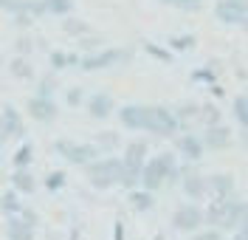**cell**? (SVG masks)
<instances>
[{
  "instance_id": "12",
  "label": "cell",
  "mask_w": 248,
  "mask_h": 240,
  "mask_svg": "<svg viewBox=\"0 0 248 240\" xmlns=\"http://www.w3.org/2000/svg\"><path fill=\"white\" fill-rule=\"evenodd\" d=\"M248 15V0H217L215 17L223 26H240Z\"/></svg>"
},
{
  "instance_id": "22",
  "label": "cell",
  "mask_w": 248,
  "mask_h": 240,
  "mask_svg": "<svg viewBox=\"0 0 248 240\" xmlns=\"http://www.w3.org/2000/svg\"><path fill=\"white\" fill-rule=\"evenodd\" d=\"M127 204H130V209H136V212H153L155 192H147L144 187H136V190L127 192Z\"/></svg>"
},
{
  "instance_id": "49",
  "label": "cell",
  "mask_w": 248,
  "mask_h": 240,
  "mask_svg": "<svg viewBox=\"0 0 248 240\" xmlns=\"http://www.w3.org/2000/svg\"><path fill=\"white\" fill-rule=\"evenodd\" d=\"M153 240H170V238H167V235H164V232H158V235H155Z\"/></svg>"
},
{
  "instance_id": "3",
  "label": "cell",
  "mask_w": 248,
  "mask_h": 240,
  "mask_svg": "<svg viewBox=\"0 0 248 240\" xmlns=\"http://www.w3.org/2000/svg\"><path fill=\"white\" fill-rule=\"evenodd\" d=\"M119 167H122V156H99V159H93L91 164H85L82 167V173L88 178V184H91L93 190L99 192H108L116 187V173H119Z\"/></svg>"
},
{
  "instance_id": "8",
  "label": "cell",
  "mask_w": 248,
  "mask_h": 240,
  "mask_svg": "<svg viewBox=\"0 0 248 240\" xmlns=\"http://www.w3.org/2000/svg\"><path fill=\"white\" fill-rule=\"evenodd\" d=\"M181 167H184V176L178 181V187L186 195V201H203L206 198V176L201 170H195V164H189V161H181Z\"/></svg>"
},
{
  "instance_id": "33",
  "label": "cell",
  "mask_w": 248,
  "mask_h": 240,
  "mask_svg": "<svg viewBox=\"0 0 248 240\" xmlns=\"http://www.w3.org/2000/svg\"><path fill=\"white\" fill-rule=\"evenodd\" d=\"M232 113L240 128H248V94H237L232 102Z\"/></svg>"
},
{
  "instance_id": "40",
  "label": "cell",
  "mask_w": 248,
  "mask_h": 240,
  "mask_svg": "<svg viewBox=\"0 0 248 240\" xmlns=\"http://www.w3.org/2000/svg\"><path fill=\"white\" fill-rule=\"evenodd\" d=\"M189 240H223V232L220 229H212V226H203L198 232H192Z\"/></svg>"
},
{
  "instance_id": "32",
  "label": "cell",
  "mask_w": 248,
  "mask_h": 240,
  "mask_svg": "<svg viewBox=\"0 0 248 240\" xmlns=\"http://www.w3.org/2000/svg\"><path fill=\"white\" fill-rule=\"evenodd\" d=\"M141 48H144V54L147 57H153L155 63H172V51L167 46H161V43H153V40H144L141 43Z\"/></svg>"
},
{
  "instance_id": "19",
  "label": "cell",
  "mask_w": 248,
  "mask_h": 240,
  "mask_svg": "<svg viewBox=\"0 0 248 240\" xmlns=\"http://www.w3.org/2000/svg\"><path fill=\"white\" fill-rule=\"evenodd\" d=\"M34 226H29L20 215H6V240H34Z\"/></svg>"
},
{
  "instance_id": "43",
  "label": "cell",
  "mask_w": 248,
  "mask_h": 240,
  "mask_svg": "<svg viewBox=\"0 0 248 240\" xmlns=\"http://www.w3.org/2000/svg\"><path fill=\"white\" fill-rule=\"evenodd\" d=\"M15 26L20 29V32H26V29L34 26V17H31V15H15Z\"/></svg>"
},
{
  "instance_id": "10",
  "label": "cell",
  "mask_w": 248,
  "mask_h": 240,
  "mask_svg": "<svg viewBox=\"0 0 248 240\" xmlns=\"http://www.w3.org/2000/svg\"><path fill=\"white\" fill-rule=\"evenodd\" d=\"M26 111L34 122H40V125H51V122H57V116H60V105H57V99L54 96H31L29 102H26Z\"/></svg>"
},
{
  "instance_id": "23",
  "label": "cell",
  "mask_w": 248,
  "mask_h": 240,
  "mask_svg": "<svg viewBox=\"0 0 248 240\" xmlns=\"http://www.w3.org/2000/svg\"><path fill=\"white\" fill-rule=\"evenodd\" d=\"M217 122H223V113L217 108V102H198V130L217 125Z\"/></svg>"
},
{
  "instance_id": "34",
  "label": "cell",
  "mask_w": 248,
  "mask_h": 240,
  "mask_svg": "<svg viewBox=\"0 0 248 240\" xmlns=\"http://www.w3.org/2000/svg\"><path fill=\"white\" fill-rule=\"evenodd\" d=\"M43 6H46V17H65L74 12V0H43Z\"/></svg>"
},
{
  "instance_id": "9",
  "label": "cell",
  "mask_w": 248,
  "mask_h": 240,
  "mask_svg": "<svg viewBox=\"0 0 248 240\" xmlns=\"http://www.w3.org/2000/svg\"><path fill=\"white\" fill-rule=\"evenodd\" d=\"M0 139H6V142H23L26 139V122H23L20 111H15L12 105L0 108Z\"/></svg>"
},
{
  "instance_id": "39",
  "label": "cell",
  "mask_w": 248,
  "mask_h": 240,
  "mask_svg": "<svg viewBox=\"0 0 248 240\" xmlns=\"http://www.w3.org/2000/svg\"><path fill=\"white\" fill-rule=\"evenodd\" d=\"M65 181H68V176H65L62 170H54V173H48V176H46V190L57 192V190L65 187Z\"/></svg>"
},
{
  "instance_id": "47",
  "label": "cell",
  "mask_w": 248,
  "mask_h": 240,
  "mask_svg": "<svg viewBox=\"0 0 248 240\" xmlns=\"http://www.w3.org/2000/svg\"><path fill=\"white\" fill-rule=\"evenodd\" d=\"M232 240H248L246 235H240V232H232Z\"/></svg>"
},
{
  "instance_id": "42",
  "label": "cell",
  "mask_w": 248,
  "mask_h": 240,
  "mask_svg": "<svg viewBox=\"0 0 248 240\" xmlns=\"http://www.w3.org/2000/svg\"><path fill=\"white\" fill-rule=\"evenodd\" d=\"M20 218H23V221H26L29 226H34V229H37V224H40V215H37L34 209H29V207L20 209Z\"/></svg>"
},
{
  "instance_id": "31",
  "label": "cell",
  "mask_w": 248,
  "mask_h": 240,
  "mask_svg": "<svg viewBox=\"0 0 248 240\" xmlns=\"http://www.w3.org/2000/svg\"><path fill=\"white\" fill-rule=\"evenodd\" d=\"M62 32L68 34V37H85V34H91V26H88L82 17L65 15V20H62Z\"/></svg>"
},
{
  "instance_id": "50",
  "label": "cell",
  "mask_w": 248,
  "mask_h": 240,
  "mask_svg": "<svg viewBox=\"0 0 248 240\" xmlns=\"http://www.w3.org/2000/svg\"><path fill=\"white\" fill-rule=\"evenodd\" d=\"M240 26H243V29H246V32H248V15H246V20H243V23H240Z\"/></svg>"
},
{
  "instance_id": "44",
  "label": "cell",
  "mask_w": 248,
  "mask_h": 240,
  "mask_svg": "<svg viewBox=\"0 0 248 240\" xmlns=\"http://www.w3.org/2000/svg\"><path fill=\"white\" fill-rule=\"evenodd\" d=\"M209 91H212V96H217V99H223V88L217 85V82H212V85H206Z\"/></svg>"
},
{
  "instance_id": "29",
  "label": "cell",
  "mask_w": 248,
  "mask_h": 240,
  "mask_svg": "<svg viewBox=\"0 0 248 240\" xmlns=\"http://www.w3.org/2000/svg\"><path fill=\"white\" fill-rule=\"evenodd\" d=\"M198 46V37L195 34H172L170 40H167V48H170L172 54H186V51H195Z\"/></svg>"
},
{
  "instance_id": "20",
  "label": "cell",
  "mask_w": 248,
  "mask_h": 240,
  "mask_svg": "<svg viewBox=\"0 0 248 240\" xmlns=\"http://www.w3.org/2000/svg\"><path fill=\"white\" fill-rule=\"evenodd\" d=\"M172 113H175V122L181 130L198 128V102H181L172 108Z\"/></svg>"
},
{
  "instance_id": "13",
  "label": "cell",
  "mask_w": 248,
  "mask_h": 240,
  "mask_svg": "<svg viewBox=\"0 0 248 240\" xmlns=\"http://www.w3.org/2000/svg\"><path fill=\"white\" fill-rule=\"evenodd\" d=\"M85 111H88L91 119L105 122V119H110V116L116 113V99H113L108 91H96V94H91L85 99Z\"/></svg>"
},
{
  "instance_id": "7",
  "label": "cell",
  "mask_w": 248,
  "mask_h": 240,
  "mask_svg": "<svg viewBox=\"0 0 248 240\" xmlns=\"http://www.w3.org/2000/svg\"><path fill=\"white\" fill-rule=\"evenodd\" d=\"M175 153L181 161H189V164H198V161L206 156V147L201 142V133H192V130H178L175 136Z\"/></svg>"
},
{
  "instance_id": "11",
  "label": "cell",
  "mask_w": 248,
  "mask_h": 240,
  "mask_svg": "<svg viewBox=\"0 0 248 240\" xmlns=\"http://www.w3.org/2000/svg\"><path fill=\"white\" fill-rule=\"evenodd\" d=\"M201 142L206 150H229L234 144V130L226 122H217L201 130Z\"/></svg>"
},
{
  "instance_id": "14",
  "label": "cell",
  "mask_w": 248,
  "mask_h": 240,
  "mask_svg": "<svg viewBox=\"0 0 248 240\" xmlns=\"http://www.w3.org/2000/svg\"><path fill=\"white\" fill-rule=\"evenodd\" d=\"M237 190V181L232 173H212L206 176V198H229Z\"/></svg>"
},
{
  "instance_id": "41",
  "label": "cell",
  "mask_w": 248,
  "mask_h": 240,
  "mask_svg": "<svg viewBox=\"0 0 248 240\" xmlns=\"http://www.w3.org/2000/svg\"><path fill=\"white\" fill-rule=\"evenodd\" d=\"M206 0H172V9L178 12H201Z\"/></svg>"
},
{
  "instance_id": "26",
  "label": "cell",
  "mask_w": 248,
  "mask_h": 240,
  "mask_svg": "<svg viewBox=\"0 0 248 240\" xmlns=\"http://www.w3.org/2000/svg\"><path fill=\"white\" fill-rule=\"evenodd\" d=\"M217 77H220V63L217 60L201 65V68H195L189 74V80L195 82V85H212V82H217Z\"/></svg>"
},
{
  "instance_id": "5",
  "label": "cell",
  "mask_w": 248,
  "mask_h": 240,
  "mask_svg": "<svg viewBox=\"0 0 248 240\" xmlns=\"http://www.w3.org/2000/svg\"><path fill=\"white\" fill-rule=\"evenodd\" d=\"M147 133H153L158 139H172L178 133V122H175V113L167 105H147V125H144Z\"/></svg>"
},
{
  "instance_id": "15",
  "label": "cell",
  "mask_w": 248,
  "mask_h": 240,
  "mask_svg": "<svg viewBox=\"0 0 248 240\" xmlns=\"http://www.w3.org/2000/svg\"><path fill=\"white\" fill-rule=\"evenodd\" d=\"M116 116L127 130H144L147 125V105H124L116 108Z\"/></svg>"
},
{
  "instance_id": "21",
  "label": "cell",
  "mask_w": 248,
  "mask_h": 240,
  "mask_svg": "<svg viewBox=\"0 0 248 240\" xmlns=\"http://www.w3.org/2000/svg\"><path fill=\"white\" fill-rule=\"evenodd\" d=\"M93 144L99 147V153L102 156H110V153H116V150H122V136L116 133V130H102V133H93Z\"/></svg>"
},
{
  "instance_id": "35",
  "label": "cell",
  "mask_w": 248,
  "mask_h": 240,
  "mask_svg": "<svg viewBox=\"0 0 248 240\" xmlns=\"http://www.w3.org/2000/svg\"><path fill=\"white\" fill-rule=\"evenodd\" d=\"M57 88H60L57 77H54V74H46V77L37 80V91H34V94L37 96H54V99H57Z\"/></svg>"
},
{
  "instance_id": "17",
  "label": "cell",
  "mask_w": 248,
  "mask_h": 240,
  "mask_svg": "<svg viewBox=\"0 0 248 240\" xmlns=\"http://www.w3.org/2000/svg\"><path fill=\"white\" fill-rule=\"evenodd\" d=\"M147 156H150V144L144 142V139H133V142L124 144V156L122 161L124 164H130V167H144V161H147Z\"/></svg>"
},
{
  "instance_id": "36",
  "label": "cell",
  "mask_w": 248,
  "mask_h": 240,
  "mask_svg": "<svg viewBox=\"0 0 248 240\" xmlns=\"http://www.w3.org/2000/svg\"><path fill=\"white\" fill-rule=\"evenodd\" d=\"M77 43H79V51H82V54H91V51H99V48H105V37L85 34V37H77Z\"/></svg>"
},
{
  "instance_id": "38",
  "label": "cell",
  "mask_w": 248,
  "mask_h": 240,
  "mask_svg": "<svg viewBox=\"0 0 248 240\" xmlns=\"http://www.w3.org/2000/svg\"><path fill=\"white\" fill-rule=\"evenodd\" d=\"M34 46H37V43H34V37L20 34V37L15 40V54H17V57H31V54H34Z\"/></svg>"
},
{
  "instance_id": "51",
  "label": "cell",
  "mask_w": 248,
  "mask_h": 240,
  "mask_svg": "<svg viewBox=\"0 0 248 240\" xmlns=\"http://www.w3.org/2000/svg\"><path fill=\"white\" fill-rule=\"evenodd\" d=\"M158 3H161V6H172V0H158Z\"/></svg>"
},
{
  "instance_id": "16",
  "label": "cell",
  "mask_w": 248,
  "mask_h": 240,
  "mask_svg": "<svg viewBox=\"0 0 248 240\" xmlns=\"http://www.w3.org/2000/svg\"><path fill=\"white\" fill-rule=\"evenodd\" d=\"M139 187H144L147 192L164 190V173H161V167L155 164V159H147V161H144V167H141V181H139Z\"/></svg>"
},
{
  "instance_id": "37",
  "label": "cell",
  "mask_w": 248,
  "mask_h": 240,
  "mask_svg": "<svg viewBox=\"0 0 248 240\" xmlns=\"http://www.w3.org/2000/svg\"><path fill=\"white\" fill-rule=\"evenodd\" d=\"M85 99H88V94H85L82 85H71V88L65 91V102H68V108H82Z\"/></svg>"
},
{
  "instance_id": "48",
  "label": "cell",
  "mask_w": 248,
  "mask_h": 240,
  "mask_svg": "<svg viewBox=\"0 0 248 240\" xmlns=\"http://www.w3.org/2000/svg\"><path fill=\"white\" fill-rule=\"evenodd\" d=\"M6 144H9L6 139H0V161H3V150H6Z\"/></svg>"
},
{
  "instance_id": "30",
  "label": "cell",
  "mask_w": 248,
  "mask_h": 240,
  "mask_svg": "<svg viewBox=\"0 0 248 240\" xmlns=\"http://www.w3.org/2000/svg\"><path fill=\"white\" fill-rule=\"evenodd\" d=\"M9 74L15 77V80H34V65H31L29 57H12V63H9Z\"/></svg>"
},
{
  "instance_id": "6",
  "label": "cell",
  "mask_w": 248,
  "mask_h": 240,
  "mask_svg": "<svg viewBox=\"0 0 248 240\" xmlns=\"http://www.w3.org/2000/svg\"><path fill=\"white\" fill-rule=\"evenodd\" d=\"M206 221H203V207L198 201H186V204H178L175 212H172V229L181 232V235H192L203 229Z\"/></svg>"
},
{
  "instance_id": "2",
  "label": "cell",
  "mask_w": 248,
  "mask_h": 240,
  "mask_svg": "<svg viewBox=\"0 0 248 240\" xmlns=\"http://www.w3.org/2000/svg\"><path fill=\"white\" fill-rule=\"evenodd\" d=\"M136 60V51L133 48H116V46H105L99 51H91V54H79V68L88 71V74H96V71H108V68H119V65H133Z\"/></svg>"
},
{
  "instance_id": "24",
  "label": "cell",
  "mask_w": 248,
  "mask_h": 240,
  "mask_svg": "<svg viewBox=\"0 0 248 240\" xmlns=\"http://www.w3.org/2000/svg\"><path fill=\"white\" fill-rule=\"evenodd\" d=\"M139 181H141V170L139 167H130V164H124L122 161V167H119V173H116V187H122L124 192H130V190L139 187Z\"/></svg>"
},
{
  "instance_id": "4",
  "label": "cell",
  "mask_w": 248,
  "mask_h": 240,
  "mask_svg": "<svg viewBox=\"0 0 248 240\" xmlns=\"http://www.w3.org/2000/svg\"><path fill=\"white\" fill-rule=\"evenodd\" d=\"M54 153L62 156L71 167H85V164H91L93 159L102 156L99 147L93 142H74V139H68V136H62V139L54 142Z\"/></svg>"
},
{
  "instance_id": "46",
  "label": "cell",
  "mask_w": 248,
  "mask_h": 240,
  "mask_svg": "<svg viewBox=\"0 0 248 240\" xmlns=\"http://www.w3.org/2000/svg\"><path fill=\"white\" fill-rule=\"evenodd\" d=\"M240 144L248 147V128H243V133H240Z\"/></svg>"
},
{
  "instance_id": "25",
  "label": "cell",
  "mask_w": 248,
  "mask_h": 240,
  "mask_svg": "<svg viewBox=\"0 0 248 240\" xmlns=\"http://www.w3.org/2000/svg\"><path fill=\"white\" fill-rule=\"evenodd\" d=\"M34 156H37V147L31 142H23L17 144V150L12 153V170H20V167H31L34 164Z\"/></svg>"
},
{
  "instance_id": "28",
  "label": "cell",
  "mask_w": 248,
  "mask_h": 240,
  "mask_svg": "<svg viewBox=\"0 0 248 240\" xmlns=\"http://www.w3.org/2000/svg\"><path fill=\"white\" fill-rule=\"evenodd\" d=\"M23 207H26V204H23V195L17 190L9 187L6 192H0V212H3V215H20Z\"/></svg>"
},
{
  "instance_id": "1",
  "label": "cell",
  "mask_w": 248,
  "mask_h": 240,
  "mask_svg": "<svg viewBox=\"0 0 248 240\" xmlns=\"http://www.w3.org/2000/svg\"><path fill=\"white\" fill-rule=\"evenodd\" d=\"M248 215V201L229 195V198H212L203 207V221L212 229L220 232H237V226L243 224V218Z\"/></svg>"
},
{
  "instance_id": "52",
  "label": "cell",
  "mask_w": 248,
  "mask_h": 240,
  "mask_svg": "<svg viewBox=\"0 0 248 240\" xmlns=\"http://www.w3.org/2000/svg\"><path fill=\"white\" fill-rule=\"evenodd\" d=\"M3 6H6V0H0V12H3Z\"/></svg>"
},
{
  "instance_id": "45",
  "label": "cell",
  "mask_w": 248,
  "mask_h": 240,
  "mask_svg": "<svg viewBox=\"0 0 248 240\" xmlns=\"http://www.w3.org/2000/svg\"><path fill=\"white\" fill-rule=\"evenodd\" d=\"M237 232H240V235H246V238H248V215L243 218V224L237 226Z\"/></svg>"
},
{
  "instance_id": "27",
  "label": "cell",
  "mask_w": 248,
  "mask_h": 240,
  "mask_svg": "<svg viewBox=\"0 0 248 240\" xmlns=\"http://www.w3.org/2000/svg\"><path fill=\"white\" fill-rule=\"evenodd\" d=\"M48 65H51L54 71L79 68V54L77 51H48Z\"/></svg>"
},
{
  "instance_id": "18",
  "label": "cell",
  "mask_w": 248,
  "mask_h": 240,
  "mask_svg": "<svg viewBox=\"0 0 248 240\" xmlns=\"http://www.w3.org/2000/svg\"><path fill=\"white\" fill-rule=\"evenodd\" d=\"M12 190H17L20 195H34L37 187H40V181L34 178L31 173V167H20V170H12Z\"/></svg>"
}]
</instances>
